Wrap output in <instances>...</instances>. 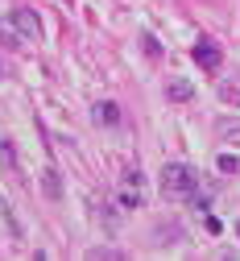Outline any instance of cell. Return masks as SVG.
<instances>
[{
	"instance_id": "1",
	"label": "cell",
	"mask_w": 240,
	"mask_h": 261,
	"mask_svg": "<svg viewBox=\"0 0 240 261\" xmlns=\"http://www.w3.org/2000/svg\"><path fill=\"white\" fill-rule=\"evenodd\" d=\"M162 191L170 199H191L199 191V170H191L186 162H166L162 166Z\"/></svg>"
},
{
	"instance_id": "2",
	"label": "cell",
	"mask_w": 240,
	"mask_h": 261,
	"mask_svg": "<svg viewBox=\"0 0 240 261\" xmlns=\"http://www.w3.org/2000/svg\"><path fill=\"white\" fill-rule=\"evenodd\" d=\"M116 203H120L124 212H132V207H141V203H145V174L137 170V166H124V178H120V195H116Z\"/></svg>"
},
{
	"instance_id": "3",
	"label": "cell",
	"mask_w": 240,
	"mask_h": 261,
	"mask_svg": "<svg viewBox=\"0 0 240 261\" xmlns=\"http://www.w3.org/2000/svg\"><path fill=\"white\" fill-rule=\"evenodd\" d=\"M9 17H13V25H17L21 42H38V38H42V25H38V17H33V9H21V5H17Z\"/></svg>"
},
{
	"instance_id": "4",
	"label": "cell",
	"mask_w": 240,
	"mask_h": 261,
	"mask_svg": "<svg viewBox=\"0 0 240 261\" xmlns=\"http://www.w3.org/2000/svg\"><path fill=\"white\" fill-rule=\"evenodd\" d=\"M195 62H199L203 71H211V75H216V71H220V62H224V50H220L216 42H207V38H203V42L195 46Z\"/></svg>"
},
{
	"instance_id": "5",
	"label": "cell",
	"mask_w": 240,
	"mask_h": 261,
	"mask_svg": "<svg viewBox=\"0 0 240 261\" xmlns=\"http://www.w3.org/2000/svg\"><path fill=\"white\" fill-rule=\"evenodd\" d=\"M166 100H170V104H191V100H195V87L174 75V79H166Z\"/></svg>"
},
{
	"instance_id": "6",
	"label": "cell",
	"mask_w": 240,
	"mask_h": 261,
	"mask_svg": "<svg viewBox=\"0 0 240 261\" xmlns=\"http://www.w3.org/2000/svg\"><path fill=\"white\" fill-rule=\"evenodd\" d=\"M220 100L240 108V79H220Z\"/></svg>"
},
{
	"instance_id": "7",
	"label": "cell",
	"mask_w": 240,
	"mask_h": 261,
	"mask_svg": "<svg viewBox=\"0 0 240 261\" xmlns=\"http://www.w3.org/2000/svg\"><path fill=\"white\" fill-rule=\"evenodd\" d=\"M42 191H46V199H62V178H58V170H46L42 174Z\"/></svg>"
},
{
	"instance_id": "8",
	"label": "cell",
	"mask_w": 240,
	"mask_h": 261,
	"mask_svg": "<svg viewBox=\"0 0 240 261\" xmlns=\"http://www.w3.org/2000/svg\"><path fill=\"white\" fill-rule=\"evenodd\" d=\"M95 120H104V124H120V104H112V100L95 104Z\"/></svg>"
},
{
	"instance_id": "9",
	"label": "cell",
	"mask_w": 240,
	"mask_h": 261,
	"mask_svg": "<svg viewBox=\"0 0 240 261\" xmlns=\"http://www.w3.org/2000/svg\"><path fill=\"white\" fill-rule=\"evenodd\" d=\"M0 166H5L9 174H17V153H13V141L0 137Z\"/></svg>"
},
{
	"instance_id": "10",
	"label": "cell",
	"mask_w": 240,
	"mask_h": 261,
	"mask_svg": "<svg viewBox=\"0 0 240 261\" xmlns=\"http://www.w3.org/2000/svg\"><path fill=\"white\" fill-rule=\"evenodd\" d=\"M0 42H5V46H25L21 34H17V25H13V17H9V21H0Z\"/></svg>"
},
{
	"instance_id": "11",
	"label": "cell",
	"mask_w": 240,
	"mask_h": 261,
	"mask_svg": "<svg viewBox=\"0 0 240 261\" xmlns=\"http://www.w3.org/2000/svg\"><path fill=\"white\" fill-rule=\"evenodd\" d=\"M216 128H220V137H224V141H232V145L240 141V120H220Z\"/></svg>"
},
{
	"instance_id": "12",
	"label": "cell",
	"mask_w": 240,
	"mask_h": 261,
	"mask_svg": "<svg viewBox=\"0 0 240 261\" xmlns=\"http://www.w3.org/2000/svg\"><path fill=\"white\" fill-rule=\"evenodd\" d=\"M216 170H220V174H236V170H240V162H236L232 153H220V162H216Z\"/></svg>"
},
{
	"instance_id": "13",
	"label": "cell",
	"mask_w": 240,
	"mask_h": 261,
	"mask_svg": "<svg viewBox=\"0 0 240 261\" xmlns=\"http://www.w3.org/2000/svg\"><path fill=\"white\" fill-rule=\"evenodd\" d=\"M87 257H91V261H99V257H104V261H116V257H120V253H116V249H91V253H87Z\"/></svg>"
},
{
	"instance_id": "14",
	"label": "cell",
	"mask_w": 240,
	"mask_h": 261,
	"mask_svg": "<svg viewBox=\"0 0 240 261\" xmlns=\"http://www.w3.org/2000/svg\"><path fill=\"white\" fill-rule=\"evenodd\" d=\"M0 75H5V71H0Z\"/></svg>"
}]
</instances>
